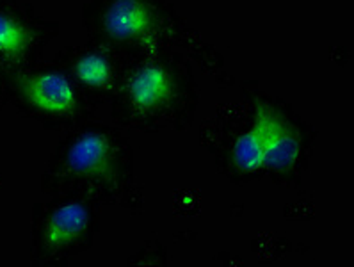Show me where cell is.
<instances>
[{
  "mask_svg": "<svg viewBox=\"0 0 354 267\" xmlns=\"http://www.w3.org/2000/svg\"><path fill=\"white\" fill-rule=\"evenodd\" d=\"M61 33L59 21L43 17L32 4L0 0V66L21 70L39 63Z\"/></svg>",
  "mask_w": 354,
  "mask_h": 267,
  "instance_id": "7",
  "label": "cell"
},
{
  "mask_svg": "<svg viewBox=\"0 0 354 267\" xmlns=\"http://www.w3.org/2000/svg\"><path fill=\"white\" fill-rule=\"evenodd\" d=\"M54 59L98 105L109 104L129 61L125 55L91 39L64 46Z\"/></svg>",
  "mask_w": 354,
  "mask_h": 267,
  "instance_id": "8",
  "label": "cell"
},
{
  "mask_svg": "<svg viewBox=\"0 0 354 267\" xmlns=\"http://www.w3.org/2000/svg\"><path fill=\"white\" fill-rule=\"evenodd\" d=\"M200 139L217 173L232 184L269 178L292 187L308 169L317 132L290 102L244 80L237 100L221 102L205 118Z\"/></svg>",
  "mask_w": 354,
  "mask_h": 267,
  "instance_id": "1",
  "label": "cell"
},
{
  "mask_svg": "<svg viewBox=\"0 0 354 267\" xmlns=\"http://www.w3.org/2000/svg\"><path fill=\"white\" fill-rule=\"evenodd\" d=\"M136 182V154L116 123L91 120L61 136L41 175V192H82L102 205L120 203Z\"/></svg>",
  "mask_w": 354,
  "mask_h": 267,
  "instance_id": "3",
  "label": "cell"
},
{
  "mask_svg": "<svg viewBox=\"0 0 354 267\" xmlns=\"http://www.w3.org/2000/svg\"><path fill=\"white\" fill-rule=\"evenodd\" d=\"M200 98L191 61L178 48H164L127 61L109 109L127 132H182L196 120Z\"/></svg>",
  "mask_w": 354,
  "mask_h": 267,
  "instance_id": "2",
  "label": "cell"
},
{
  "mask_svg": "<svg viewBox=\"0 0 354 267\" xmlns=\"http://www.w3.org/2000/svg\"><path fill=\"white\" fill-rule=\"evenodd\" d=\"M6 91L9 105L21 118L52 132H66L95 120L100 109L55 59L6 71Z\"/></svg>",
  "mask_w": 354,
  "mask_h": 267,
  "instance_id": "5",
  "label": "cell"
},
{
  "mask_svg": "<svg viewBox=\"0 0 354 267\" xmlns=\"http://www.w3.org/2000/svg\"><path fill=\"white\" fill-rule=\"evenodd\" d=\"M8 91H6V71L0 66V116L4 113L6 105H8Z\"/></svg>",
  "mask_w": 354,
  "mask_h": 267,
  "instance_id": "9",
  "label": "cell"
},
{
  "mask_svg": "<svg viewBox=\"0 0 354 267\" xmlns=\"http://www.w3.org/2000/svg\"><path fill=\"white\" fill-rule=\"evenodd\" d=\"M86 38L127 59L180 48L185 21L169 0H88L80 11Z\"/></svg>",
  "mask_w": 354,
  "mask_h": 267,
  "instance_id": "4",
  "label": "cell"
},
{
  "mask_svg": "<svg viewBox=\"0 0 354 267\" xmlns=\"http://www.w3.org/2000/svg\"><path fill=\"white\" fill-rule=\"evenodd\" d=\"M100 201L82 192H61L34 203L30 264L34 267H64L86 253L100 232Z\"/></svg>",
  "mask_w": 354,
  "mask_h": 267,
  "instance_id": "6",
  "label": "cell"
}]
</instances>
